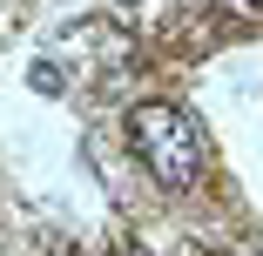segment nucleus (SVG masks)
Segmentation results:
<instances>
[{
    "mask_svg": "<svg viewBox=\"0 0 263 256\" xmlns=\"http://www.w3.org/2000/svg\"><path fill=\"white\" fill-rule=\"evenodd\" d=\"M128 142H135V155H142V169L162 182V189H196V175H202V135H196V122L176 108V101H135L128 108Z\"/></svg>",
    "mask_w": 263,
    "mask_h": 256,
    "instance_id": "f257e3e1",
    "label": "nucleus"
},
{
    "mask_svg": "<svg viewBox=\"0 0 263 256\" xmlns=\"http://www.w3.org/2000/svg\"><path fill=\"white\" fill-rule=\"evenodd\" d=\"M216 256H230V249H216Z\"/></svg>",
    "mask_w": 263,
    "mask_h": 256,
    "instance_id": "f03ea898",
    "label": "nucleus"
}]
</instances>
